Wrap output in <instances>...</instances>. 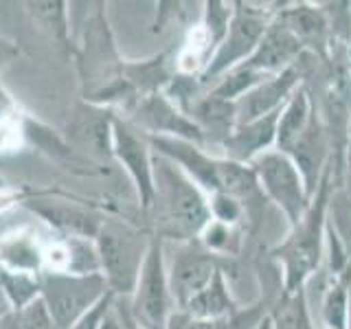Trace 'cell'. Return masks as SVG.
<instances>
[{"label": "cell", "instance_id": "9c48e42d", "mask_svg": "<svg viewBox=\"0 0 351 329\" xmlns=\"http://www.w3.org/2000/svg\"><path fill=\"white\" fill-rule=\"evenodd\" d=\"M274 16H277V11L255 9V5L250 3H235V14L233 20H230L226 38L215 49L213 58L208 60L204 71L200 73L202 88L213 86L219 77L233 71L235 66L244 64L252 55V51L257 49L261 36L266 33Z\"/></svg>", "mask_w": 351, "mask_h": 329}, {"label": "cell", "instance_id": "4316f807", "mask_svg": "<svg viewBox=\"0 0 351 329\" xmlns=\"http://www.w3.org/2000/svg\"><path fill=\"white\" fill-rule=\"evenodd\" d=\"M0 292H3L5 303L11 310L25 307L40 299V274L0 268Z\"/></svg>", "mask_w": 351, "mask_h": 329}, {"label": "cell", "instance_id": "ac0fdd59", "mask_svg": "<svg viewBox=\"0 0 351 329\" xmlns=\"http://www.w3.org/2000/svg\"><path fill=\"white\" fill-rule=\"evenodd\" d=\"M277 18L301 40L305 51H312L314 55L318 53L325 58V53L332 49V44H329V20L323 9L301 3L288 9H279Z\"/></svg>", "mask_w": 351, "mask_h": 329}, {"label": "cell", "instance_id": "4dcf8cb0", "mask_svg": "<svg viewBox=\"0 0 351 329\" xmlns=\"http://www.w3.org/2000/svg\"><path fill=\"white\" fill-rule=\"evenodd\" d=\"M233 14H235V3H222V0H208V3H204V16L200 27L206 33L208 42H211L213 53L226 38Z\"/></svg>", "mask_w": 351, "mask_h": 329}, {"label": "cell", "instance_id": "52a82bcc", "mask_svg": "<svg viewBox=\"0 0 351 329\" xmlns=\"http://www.w3.org/2000/svg\"><path fill=\"white\" fill-rule=\"evenodd\" d=\"M77 64H80L82 82L86 86L84 101H95L108 88L123 80L125 62H121L117 53V44L104 9H97L86 22L84 42L77 51Z\"/></svg>", "mask_w": 351, "mask_h": 329}, {"label": "cell", "instance_id": "d6a6232c", "mask_svg": "<svg viewBox=\"0 0 351 329\" xmlns=\"http://www.w3.org/2000/svg\"><path fill=\"white\" fill-rule=\"evenodd\" d=\"M208 211H211V219H215V222L239 228L241 219H246L248 215V206L233 195L215 193L208 195Z\"/></svg>", "mask_w": 351, "mask_h": 329}, {"label": "cell", "instance_id": "8fae6325", "mask_svg": "<svg viewBox=\"0 0 351 329\" xmlns=\"http://www.w3.org/2000/svg\"><path fill=\"white\" fill-rule=\"evenodd\" d=\"M112 156L119 167L128 173L141 208L149 211L154 200V149L149 145V136L121 114L114 119Z\"/></svg>", "mask_w": 351, "mask_h": 329}, {"label": "cell", "instance_id": "f546056e", "mask_svg": "<svg viewBox=\"0 0 351 329\" xmlns=\"http://www.w3.org/2000/svg\"><path fill=\"white\" fill-rule=\"evenodd\" d=\"M0 329H55L42 299L0 314Z\"/></svg>", "mask_w": 351, "mask_h": 329}, {"label": "cell", "instance_id": "5b68a950", "mask_svg": "<svg viewBox=\"0 0 351 329\" xmlns=\"http://www.w3.org/2000/svg\"><path fill=\"white\" fill-rule=\"evenodd\" d=\"M128 307L134 323L141 329H167L176 312V303L171 299L169 277H167V259H165V241L154 235L143 261L134 294L130 296Z\"/></svg>", "mask_w": 351, "mask_h": 329}, {"label": "cell", "instance_id": "6da1fadb", "mask_svg": "<svg viewBox=\"0 0 351 329\" xmlns=\"http://www.w3.org/2000/svg\"><path fill=\"white\" fill-rule=\"evenodd\" d=\"M149 213L156 219L162 241L197 239L211 222L208 195L186 175L178 164L154 154V200Z\"/></svg>", "mask_w": 351, "mask_h": 329}, {"label": "cell", "instance_id": "44dd1931", "mask_svg": "<svg viewBox=\"0 0 351 329\" xmlns=\"http://www.w3.org/2000/svg\"><path fill=\"white\" fill-rule=\"evenodd\" d=\"M314 112H316V108H314V99H312L310 88H307L305 84H301L292 93V97L288 99V101H285V106L281 108L274 149L288 151L294 145V141L303 134L307 125H310Z\"/></svg>", "mask_w": 351, "mask_h": 329}, {"label": "cell", "instance_id": "e575fe53", "mask_svg": "<svg viewBox=\"0 0 351 329\" xmlns=\"http://www.w3.org/2000/svg\"><path fill=\"white\" fill-rule=\"evenodd\" d=\"M114 301H117V296L112 294V292H108L106 296H101L90 310H88L80 321H77L75 325H73V329H99L101 327V323H104V318H106V314L110 312V307L114 305Z\"/></svg>", "mask_w": 351, "mask_h": 329}, {"label": "cell", "instance_id": "74e56055", "mask_svg": "<svg viewBox=\"0 0 351 329\" xmlns=\"http://www.w3.org/2000/svg\"><path fill=\"white\" fill-rule=\"evenodd\" d=\"M18 55H20V51H18V47L14 42L0 38V71H3L9 62H14Z\"/></svg>", "mask_w": 351, "mask_h": 329}, {"label": "cell", "instance_id": "1f68e13d", "mask_svg": "<svg viewBox=\"0 0 351 329\" xmlns=\"http://www.w3.org/2000/svg\"><path fill=\"white\" fill-rule=\"evenodd\" d=\"M197 239L202 241L204 248L215 252V255L228 257L230 252L237 250L241 237H239V230L235 226H226L222 222H215V219H211V222L204 226V230H202Z\"/></svg>", "mask_w": 351, "mask_h": 329}, {"label": "cell", "instance_id": "603a6c76", "mask_svg": "<svg viewBox=\"0 0 351 329\" xmlns=\"http://www.w3.org/2000/svg\"><path fill=\"white\" fill-rule=\"evenodd\" d=\"M349 281L351 263L340 272L329 277L321 296V327L323 329H345L347 327V305H349Z\"/></svg>", "mask_w": 351, "mask_h": 329}, {"label": "cell", "instance_id": "b9f144b4", "mask_svg": "<svg viewBox=\"0 0 351 329\" xmlns=\"http://www.w3.org/2000/svg\"><path fill=\"white\" fill-rule=\"evenodd\" d=\"M316 329H323V327H316Z\"/></svg>", "mask_w": 351, "mask_h": 329}, {"label": "cell", "instance_id": "cb8c5ba5", "mask_svg": "<svg viewBox=\"0 0 351 329\" xmlns=\"http://www.w3.org/2000/svg\"><path fill=\"white\" fill-rule=\"evenodd\" d=\"M272 329H316L307 307V292H281L270 310Z\"/></svg>", "mask_w": 351, "mask_h": 329}, {"label": "cell", "instance_id": "ab89813d", "mask_svg": "<svg viewBox=\"0 0 351 329\" xmlns=\"http://www.w3.org/2000/svg\"><path fill=\"white\" fill-rule=\"evenodd\" d=\"M345 329H351V281H349V305H347V327Z\"/></svg>", "mask_w": 351, "mask_h": 329}, {"label": "cell", "instance_id": "7402d4cb", "mask_svg": "<svg viewBox=\"0 0 351 329\" xmlns=\"http://www.w3.org/2000/svg\"><path fill=\"white\" fill-rule=\"evenodd\" d=\"M0 268L40 274L44 270V248L36 237L27 233L3 237L0 239Z\"/></svg>", "mask_w": 351, "mask_h": 329}, {"label": "cell", "instance_id": "9a60e30c", "mask_svg": "<svg viewBox=\"0 0 351 329\" xmlns=\"http://www.w3.org/2000/svg\"><path fill=\"white\" fill-rule=\"evenodd\" d=\"M305 47L294 33L274 16L268 25L266 33L261 36L257 49L252 51L250 58L244 62V66L257 71L261 75H279L285 69H290L303 58Z\"/></svg>", "mask_w": 351, "mask_h": 329}, {"label": "cell", "instance_id": "d590c367", "mask_svg": "<svg viewBox=\"0 0 351 329\" xmlns=\"http://www.w3.org/2000/svg\"><path fill=\"white\" fill-rule=\"evenodd\" d=\"M16 103L14 99L9 97V93L5 90L3 86H0V127H7L9 123H14L16 121Z\"/></svg>", "mask_w": 351, "mask_h": 329}, {"label": "cell", "instance_id": "7c38bea8", "mask_svg": "<svg viewBox=\"0 0 351 329\" xmlns=\"http://www.w3.org/2000/svg\"><path fill=\"white\" fill-rule=\"evenodd\" d=\"M121 117H125L149 138H182L204 145L202 132L165 93L136 97L128 106V114Z\"/></svg>", "mask_w": 351, "mask_h": 329}, {"label": "cell", "instance_id": "8992f818", "mask_svg": "<svg viewBox=\"0 0 351 329\" xmlns=\"http://www.w3.org/2000/svg\"><path fill=\"white\" fill-rule=\"evenodd\" d=\"M110 292L101 274L77 277L69 272H40V299L47 305L55 329H73V325L90 307Z\"/></svg>", "mask_w": 351, "mask_h": 329}, {"label": "cell", "instance_id": "d6986e66", "mask_svg": "<svg viewBox=\"0 0 351 329\" xmlns=\"http://www.w3.org/2000/svg\"><path fill=\"white\" fill-rule=\"evenodd\" d=\"M189 119L197 125V130L202 132L204 136V147L208 143H213L219 149H222L224 141L230 136V132L237 125V117H235V103L224 101V99H217L213 95L204 93L197 101L189 108Z\"/></svg>", "mask_w": 351, "mask_h": 329}, {"label": "cell", "instance_id": "277c9868", "mask_svg": "<svg viewBox=\"0 0 351 329\" xmlns=\"http://www.w3.org/2000/svg\"><path fill=\"white\" fill-rule=\"evenodd\" d=\"M154 233L130 226L121 219H104L95 235V246L101 263V277L117 299L134 294L143 261L147 257Z\"/></svg>", "mask_w": 351, "mask_h": 329}, {"label": "cell", "instance_id": "d4e9b609", "mask_svg": "<svg viewBox=\"0 0 351 329\" xmlns=\"http://www.w3.org/2000/svg\"><path fill=\"white\" fill-rule=\"evenodd\" d=\"M327 237L351 261V195L345 189H334L327 206Z\"/></svg>", "mask_w": 351, "mask_h": 329}, {"label": "cell", "instance_id": "30bf717a", "mask_svg": "<svg viewBox=\"0 0 351 329\" xmlns=\"http://www.w3.org/2000/svg\"><path fill=\"white\" fill-rule=\"evenodd\" d=\"M173 246L171 257H167V277L171 299L176 303V310L189 303L193 296L200 294L219 270L226 268L228 257H219L215 252L202 246L200 239L191 241H167Z\"/></svg>", "mask_w": 351, "mask_h": 329}, {"label": "cell", "instance_id": "60d3db41", "mask_svg": "<svg viewBox=\"0 0 351 329\" xmlns=\"http://www.w3.org/2000/svg\"><path fill=\"white\" fill-rule=\"evenodd\" d=\"M3 186H5V182H3V178H0V189H3Z\"/></svg>", "mask_w": 351, "mask_h": 329}, {"label": "cell", "instance_id": "ffe728a7", "mask_svg": "<svg viewBox=\"0 0 351 329\" xmlns=\"http://www.w3.org/2000/svg\"><path fill=\"white\" fill-rule=\"evenodd\" d=\"M195 321H224L239 312V307L230 294V285L226 281V268L219 270L206 288L193 296L182 310H178Z\"/></svg>", "mask_w": 351, "mask_h": 329}, {"label": "cell", "instance_id": "7a4b0ae2", "mask_svg": "<svg viewBox=\"0 0 351 329\" xmlns=\"http://www.w3.org/2000/svg\"><path fill=\"white\" fill-rule=\"evenodd\" d=\"M334 193V167H329L310 202L307 213L290 226L270 255L281 268L283 292H299L314 279L321 270L325 257V235H327V206Z\"/></svg>", "mask_w": 351, "mask_h": 329}, {"label": "cell", "instance_id": "5bb4252c", "mask_svg": "<svg viewBox=\"0 0 351 329\" xmlns=\"http://www.w3.org/2000/svg\"><path fill=\"white\" fill-rule=\"evenodd\" d=\"M301 80H303L301 60L279 75L266 77V80L257 84L250 93H246L244 97L235 101L237 123H246V121L279 112V110L285 106V101L292 97V93L303 84Z\"/></svg>", "mask_w": 351, "mask_h": 329}, {"label": "cell", "instance_id": "3957f363", "mask_svg": "<svg viewBox=\"0 0 351 329\" xmlns=\"http://www.w3.org/2000/svg\"><path fill=\"white\" fill-rule=\"evenodd\" d=\"M149 145L154 154L178 164L206 195L226 193L237 197L246 206L263 197L250 164L213 156L204 145L182 138H149Z\"/></svg>", "mask_w": 351, "mask_h": 329}, {"label": "cell", "instance_id": "ba28073f", "mask_svg": "<svg viewBox=\"0 0 351 329\" xmlns=\"http://www.w3.org/2000/svg\"><path fill=\"white\" fill-rule=\"evenodd\" d=\"M259 191L279 208V213L294 226L307 213L312 195L294 160L279 149H268L250 162Z\"/></svg>", "mask_w": 351, "mask_h": 329}, {"label": "cell", "instance_id": "4fadbf2b", "mask_svg": "<svg viewBox=\"0 0 351 329\" xmlns=\"http://www.w3.org/2000/svg\"><path fill=\"white\" fill-rule=\"evenodd\" d=\"M114 108L97 106L90 101L75 103L66 123V136L73 151L84 154L93 160H114L112 156V132H114Z\"/></svg>", "mask_w": 351, "mask_h": 329}, {"label": "cell", "instance_id": "2e32d148", "mask_svg": "<svg viewBox=\"0 0 351 329\" xmlns=\"http://www.w3.org/2000/svg\"><path fill=\"white\" fill-rule=\"evenodd\" d=\"M279 112H272L268 117H259L246 121V123H237L235 130L230 132V136L224 141V154L222 156L228 160H235L241 164H250L263 151L274 149L277 143V123Z\"/></svg>", "mask_w": 351, "mask_h": 329}, {"label": "cell", "instance_id": "e0dca14e", "mask_svg": "<svg viewBox=\"0 0 351 329\" xmlns=\"http://www.w3.org/2000/svg\"><path fill=\"white\" fill-rule=\"evenodd\" d=\"M29 206L44 222L51 224L55 230H60L62 237L95 239L99 226L104 222L101 217L88 211V208H82L64 200H33Z\"/></svg>", "mask_w": 351, "mask_h": 329}, {"label": "cell", "instance_id": "8d00e7d4", "mask_svg": "<svg viewBox=\"0 0 351 329\" xmlns=\"http://www.w3.org/2000/svg\"><path fill=\"white\" fill-rule=\"evenodd\" d=\"M99 329H125V323H123V312H121V305H119V299L114 301V305L110 307V312L106 314L104 323Z\"/></svg>", "mask_w": 351, "mask_h": 329}, {"label": "cell", "instance_id": "f1b7e54d", "mask_svg": "<svg viewBox=\"0 0 351 329\" xmlns=\"http://www.w3.org/2000/svg\"><path fill=\"white\" fill-rule=\"evenodd\" d=\"M62 239L66 248L64 272L77 274V277L101 274V263H99L95 239H86V237H62Z\"/></svg>", "mask_w": 351, "mask_h": 329}, {"label": "cell", "instance_id": "83f0119b", "mask_svg": "<svg viewBox=\"0 0 351 329\" xmlns=\"http://www.w3.org/2000/svg\"><path fill=\"white\" fill-rule=\"evenodd\" d=\"M266 77H270V75H261L257 71L248 69V66L239 64L233 71H228L224 77H219V80L208 88V95L235 103L237 99H241L246 93H250L252 88H255L257 84H261Z\"/></svg>", "mask_w": 351, "mask_h": 329}, {"label": "cell", "instance_id": "f35d334b", "mask_svg": "<svg viewBox=\"0 0 351 329\" xmlns=\"http://www.w3.org/2000/svg\"><path fill=\"white\" fill-rule=\"evenodd\" d=\"M119 305H121V301H119ZM121 312H123V323H125V329H141L136 323H134V318H132V314H130V307H121Z\"/></svg>", "mask_w": 351, "mask_h": 329}, {"label": "cell", "instance_id": "484cf974", "mask_svg": "<svg viewBox=\"0 0 351 329\" xmlns=\"http://www.w3.org/2000/svg\"><path fill=\"white\" fill-rule=\"evenodd\" d=\"M29 16L33 18V22L47 31L53 40H58L62 47H71L69 44V33H71V25H69V5L64 0H47V3H27L25 5Z\"/></svg>", "mask_w": 351, "mask_h": 329}, {"label": "cell", "instance_id": "836d02e7", "mask_svg": "<svg viewBox=\"0 0 351 329\" xmlns=\"http://www.w3.org/2000/svg\"><path fill=\"white\" fill-rule=\"evenodd\" d=\"M244 325H246V314L241 310L235 316L224 318V321H195V318L176 310L167 329H246Z\"/></svg>", "mask_w": 351, "mask_h": 329}]
</instances>
